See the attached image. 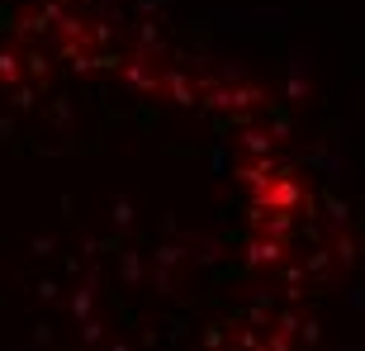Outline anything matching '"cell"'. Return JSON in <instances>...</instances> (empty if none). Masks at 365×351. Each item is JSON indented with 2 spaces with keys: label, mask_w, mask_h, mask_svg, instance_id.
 Wrapping results in <instances>:
<instances>
[{
  "label": "cell",
  "mask_w": 365,
  "mask_h": 351,
  "mask_svg": "<svg viewBox=\"0 0 365 351\" xmlns=\"http://www.w3.org/2000/svg\"><path fill=\"white\" fill-rule=\"evenodd\" d=\"M152 261H157V266H166V270H176L180 261H190V252L180 243H162V247H152Z\"/></svg>",
  "instance_id": "4fadbf2b"
},
{
  "label": "cell",
  "mask_w": 365,
  "mask_h": 351,
  "mask_svg": "<svg viewBox=\"0 0 365 351\" xmlns=\"http://www.w3.org/2000/svg\"><path fill=\"white\" fill-rule=\"evenodd\" d=\"M223 76H228V86H237V81H242V62H228V67H223Z\"/></svg>",
  "instance_id": "836d02e7"
},
{
  "label": "cell",
  "mask_w": 365,
  "mask_h": 351,
  "mask_svg": "<svg viewBox=\"0 0 365 351\" xmlns=\"http://www.w3.org/2000/svg\"><path fill=\"white\" fill-rule=\"evenodd\" d=\"M133 218H138V209H133L128 195H114V200H109V223H114V233H133Z\"/></svg>",
  "instance_id": "30bf717a"
},
{
  "label": "cell",
  "mask_w": 365,
  "mask_h": 351,
  "mask_svg": "<svg viewBox=\"0 0 365 351\" xmlns=\"http://www.w3.org/2000/svg\"><path fill=\"white\" fill-rule=\"evenodd\" d=\"M157 48H162L157 24H138V53H157Z\"/></svg>",
  "instance_id": "ffe728a7"
},
{
  "label": "cell",
  "mask_w": 365,
  "mask_h": 351,
  "mask_svg": "<svg viewBox=\"0 0 365 351\" xmlns=\"http://www.w3.org/2000/svg\"><path fill=\"white\" fill-rule=\"evenodd\" d=\"M323 218L332 223V228H346V218H351V204L341 200V195H332V190H327V195H323Z\"/></svg>",
  "instance_id": "7c38bea8"
},
{
  "label": "cell",
  "mask_w": 365,
  "mask_h": 351,
  "mask_svg": "<svg viewBox=\"0 0 365 351\" xmlns=\"http://www.w3.org/2000/svg\"><path fill=\"white\" fill-rule=\"evenodd\" d=\"M24 62H29V71H34V76H38V86L48 81V57H43V53H29Z\"/></svg>",
  "instance_id": "484cf974"
},
{
  "label": "cell",
  "mask_w": 365,
  "mask_h": 351,
  "mask_svg": "<svg viewBox=\"0 0 365 351\" xmlns=\"http://www.w3.org/2000/svg\"><path fill=\"white\" fill-rule=\"evenodd\" d=\"M332 252H337L341 266H351V261H356V238H351V233H341L337 243H332Z\"/></svg>",
  "instance_id": "7402d4cb"
},
{
  "label": "cell",
  "mask_w": 365,
  "mask_h": 351,
  "mask_svg": "<svg viewBox=\"0 0 365 351\" xmlns=\"http://www.w3.org/2000/svg\"><path fill=\"white\" fill-rule=\"evenodd\" d=\"M53 252H57V238H48V233H38L29 243V257H53Z\"/></svg>",
  "instance_id": "603a6c76"
},
{
  "label": "cell",
  "mask_w": 365,
  "mask_h": 351,
  "mask_svg": "<svg viewBox=\"0 0 365 351\" xmlns=\"http://www.w3.org/2000/svg\"><path fill=\"white\" fill-rule=\"evenodd\" d=\"M261 109L271 114V128H266V133H271L275 143H284V138H294V133H299V119H294V109H280L275 100H266Z\"/></svg>",
  "instance_id": "8992f818"
},
{
  "label": "cell",
  "mask_w": 365,
  "mask_h": 351,
  "mask_svg": "<svg viewBox=\"0 0 365 351\" xmlns=\"http://www.w3.org/2000/svg\"><path fill=\"white\" fill-rule=\"evenodd\" d=\"M152 285H157V295H171V290H176V280H171L166 266H152Z\"/></svg>",
  "instance_id": "cb8c5ba5"
},
{
  "label": "cell",
  "mask_w": 365,
  "mask_h": 351,
  "mask_svg": "<svg viewBox=\"0 0 365 351\" xmlns=\"http://www.w3.org/2000/svg\"><path fill=\"white\" fill-rule=\"evenodd\" d=\"M204 347H209V351H218V347H223V327H209V332H204Z\"/></svg>",
  "instance_id": "f1b7e54d"
},
{
  "label": "cell",
  "mask_w": 365,
  "mask_h": 351,
  "mask_svg": "<svg viewBox=\"0 0 365 351\" xmlns=\"http://www.w3.org/2000/svg\"><path fill=\"white\" fill-rule=\"evenodd\" d=\"M62 34H67V39H81V19H71V14H67V19H62Z\"/></svg>",
  "instance_id": "d6a6232c"
},
{
  "label": "cell",
  "mask_w": 365,
  "mask_h": 351,
  "mask_svg": "<svg viewBox=\"0 0 365 351\" xmlns=\"http://www.w3.org/2000/svg\"><path fill=\"white\" fill-rule=\"evenodd\" d=\"M34 295H38V299H57V280H38V285H34Z\"/></svg>",
  "instance_id": "4dcf8cb0"
},
{
  "label": "cell",
  "mask_w": 365,
  "mask_h": 351,
  "mask_svg": "<svg viewBox=\"0 0 365 351\" xmlns=\"http://www.w3.org/2000/svg\"><path fill=\"white\" fill-rule=\"evenodd\" d=\"M157 233H166V238L176 233V209H166V214H162V223H157Z\"/></svg>",
  "instance_id": "1f68e13d"
},
{
  "label": "cell",
  "mask_w": 365,
  "mask_h": 351,
  "mask_svg": "<svg viewBox=\"0 0 365 351\" xmlns=\"http://www.w3.org/2000/svg\"><path fill=\"white\" fill-rule=\"evenodd\" d=\"M162 86H166V95H171V105H180V109H195V105H200V95H195V86H190V76L180 67L162 71Z\"/></svg>",
  "instance_id": "5b68a950"
},
{
  "label": "cell",
  "mask_w": 365,
  "mask_h": 351,
  "mask_svg": "<svg viewBox=\"0 0 365 351\" xmlns=\"http://www.w3.org/2000/svg\"><path fill=\"white\" fill-rule=\"evenodd\" d=\"M0 143H14V123L10 119H0Z\"/></svg>",
  "instance_id": "74e56055"
},
{
  "label": "cell",
  "mask_w": 365,
  "mask_h": 351,
  "mask_svg": "<svg viewBox=\"0 0 365 351\" xmlns=\"http://www.w3.org/2000/svg\"><path fill=\"white\" fill-rule=\"evenodd\" d=\"M10 105L14 109H34L38 105V86H10Z\"/></svg>",
  "instance_id": "ac0fdd59"
},
{
  "label": "cell",
  "mask_w": 365,
  "mask_h": 351,
  "mask_svg": "<svg viewBox=\"0 0 365 351\" xmlns=\"http://www.w3.org/2000/svg\"><path fill=\"white\" fill-rule=\"evenodd\" d=\"M284 100H289V105H299V100H309V76H304V67L284 76Z\"/></svg>",
  "instance_id": "2e32d148"
},
{
  "label": "cell",
  "mask_w": 365,
  "mask_h": 351,
  "mask_svg": "<svg viewBox=\"0 0 365 351\" xmlns=\"http://www.w3.org/2000/svg\"><path fill=\"white\" fill-rule=\"evenodd\" d=\"M327 266H332V247H309V257H304V270L309 275H327Z\"/></svg>",
  "instance_id": "5bb4252c"
},
{
  "label": "cell",
  "mask_w": 365,
  "mask_h": 351,
  "mask_svg": "<svg viewBox=\"0 0 365 351\" xmlns=\"http://www.w3.org/2000/svg\"><path fill=\"white\" fill-rule=\"evenodd\" d=\"M57 209H62V218L71 223V214H76V200H71V195H62V200H57Z\"/></svg>",
  "instance_id": "e575fe53"
},
{
  "label": "cell",
  "mask_w": 365,
  "mask_h": 351,
  "mask_svg": "<svg viewBox=\"0 0 365 351\" xmlns=\"http://www.w3.org/2000/svg\"><path fill=\"white\" fill-rule=\"evenodd\" d=\"M261 238H275V243L294 247V238H299V218H294V214H284V209H271V214H266V223H261Z\"/></svg>",
  "instance_id": "277c9868"
},
{
  "label": "cell",
  "mask_w": 365,
  "mask_h": 351,
  "mask_svg": "<svg viewBox=\"0 0 365 351\" xmlns=\"http://www.w3.org/2000/svg\"><path fill=\"white\" fill-rule=\"evenodd\" d=\"M91 309H95V290H91V285H81V290L71 295L67 313H71V318H81V323H86V318H91Z\"/></svg>",
  "instance_id": "9a60e30c"
},
{
  "label": "cell",
  "mask_w": 365,
  "mask_h": 351,
  "mask_svg": "<svg viewBox=\"0 0 365 351\" xmlns=\"http://www.w3.org/2000/svg\"><path fill=\"white\" fill-rule=\"evenodd\" d=\"M271 100V95L261 91V86H252V81H237L232 86V109H261Z\"/></svg>",
  "instance_id": "8fae6325"
},
{
  "label": "cell",
  "mask_w": 365,
  "mask_h": 351,
  "mask_svg": "<svg viewBox=\"0 0 365 351\" xmlns=\"http://www.w3.org/2000/svg\"><path fill=\"white\" fill-rule=\"evenodd\" d=\"M247 200L261 204V209H284V214H299V209H304V200H309V190L299 185L294 176H275L261 195H247Z\"/></svg>",
  "instance_id": "6da1fadb"
},
{
  "label": "cell",
  "mask_w": 365,
  "mask_h": 351,
  "mask_svg": "<svg viewBox=\"0 0 365 351\" xmlns=\"http://www.w3.org/2000/svg\"><path fill=\"white\" fill-rule=\"evenodd\" d=\"M275 323H280V332H284V337H289V332H294V327H299V313L280 309V313H275Z\"/></svg>",
  "instance_id": "83f0119b"
},
{
  "label": "cell",
  "mask_w": 365,
  "mask_h": 351,
  "mask_svg": "<svg viewBox=\"0 0 365 351\" xmlns=\"http://www.w3.org/2000/svg\"><path fill=\"white\" fill-rule=\"evenodd\" d=\"M228 176L247 190V195H261V190L275 180V157H257V162H242L237 171H228Z\"/></svg>",
  "instance_id": "3957f363"
},
{
  "label": "cell",
  "mask_w": 365,
  "mask_h": 351,
  "mask_svg": "<svg viewBox=\"0 0 365 351\" xmlns=\"http://www.w3.org/2000/svg\"><path fill=\"white\" fill-rule=\"evenodd\" d=\"M123 86L128 91H143V95H157V81H152V71H148V53H138V62L123 67Z\"/></svg>",
  "instance_id": "ba28073f"
},
{
  "label": "cell",
  "mask_w": 365,
  "mask_h": 351,
  "mask_svg": "<svg viewBox=\"0 0 365 351\" xmlns=\"http://www.w3.org/2000/svg\"><path fill=\"white\" fill-rule=\"evenodd\" d=\"M237 143H242L247 157H275V138L266 133V128H257V123H252V128H242V133H237Z\"/></svg>",
  "instance_id": "9c48e42d"
},
{
  "label": "cell",
  "mask_w": 365,
  "mask_h": 351,
  "mask_svg": "<svg viewBox=\"0 0 365 351\" xmlns=\"http://www.w3.org/2000/svg\"><path fill=\"white\" fill-rule=\"evenodd\" d=\"M119 280L128 290H143V247H119Z\"/></svg>",
  "instance_id": "52a82bcc"
},
{
  "label": "cell",
  "mask_w": 365,
  "mask_h": 351,
  "mask_svg": "<svg viewBox=\"0 0 365 351\" xmlns=\"http://www.w3.org/2000/svg\"><path fill=\"white\" fill-rule=\"evenodd\" d=\"M81 252L86 257H100V238H95V233H81Z\"/></svg>",
  "instance_id": "f546056e"
},
{
  "label": "cell",
  "mask_w": 365,
  "mask_h": 351,
  "mask_svg": "<svg viewBox=\"0 0 365 351\" xmlns=\"http://www.w3.org/2000/svg\"><path fill=\"white\" fill-rule=\"evenodd\" d=\"M0 81L19 86V57H14V53H0Z\"/></svg>",
  "instance_id": "44dd1931"
},
{
  "label": "cell",
  "mask_w": 365,
  "mask_h": 351,
  "mask_svg": "<svg viewBox=\"0 0 365 351\" xmlns=\"http://www.w3.org/2000/svg\"><path fill=\"white\" fill-rule=\"evenodd\" d=\"M81 337H86V347H95V342L105 337V323H100V318H86V323H81Z\"/></svg>",
  "instance_id": "d4e9b609"
},
{
  "label": "cell",
  "mask_w": 365,
  "mask_h": 351,
  "mask_svg": "<svg viewBox=\"0 0 365 351\" xmlns=\"http://www.w3.org/2000/svg\"><path fill=\"white\" fill-rule=\"evenodd\" d=\"M284 252H289L284 243H275V238H261V233H252V238H247V247H242V266H247V270L280 266Z\"/></svg>",
  "instance_id": "7a4b0ae2"
},
{
  "label": "cell",
  "mask_w": 365,
  "mask_h": 351,
  "mask_svg": "<svg viewBox=\"0 0 365 351\" xmlns=\"http://www.w3.org/2000/svg\"><path fill=\"white\" fill-rule=\"evenodd\" d=\"M71 119H76V109H71L67 95H62V100H53V109H48V123H53V128H67Z\"/></svg>",
  "instance_id": "e0dca14e"
},
{
  "label": "cell",
  "mask_w": 365,
  "mask_h": 351,
  "mask_svg": "<svg viewBox=\"0 0 365 351\" xmlns=\"http://www.w3.org/2000/svg\"><path fill=\"white\" fill-rule=\"evenodd\" d=\"M209 171H214V176H228V152H223V148L209 152Z\"/></svg>",
  "instance_id": "4316f807"
},
{
  "label": "cell",
  "mask_w": 365,
  "mask_h": 351,
  "mask_svg": "<svg viewBox=\"0 0 365 351\" xmlns=\"http://www.w3.org/2000/svg\"><path fill=\"white\" fill-rule=\"evenodd\" d=\"M34 337H38V347H48V342H53V327L38 323V327H34Z\"/></svg>",
  "instance_id": "d590c367"
},
{
  "label": "cell",
  "mask_w": 365,
  "mask_h": 351,
  "mask_svg": "<svg viewBox=\"0 0 365 351\" xmlns=\"http://www.w3.org/2000/svg\"><path fill=\"white\" fill-rule=\"evenodd\" d=\"M62 270H67V275H76V270H81V261L71 257V252H62Z\"/></svg>",
  "instance_id": "8d00e7d4"
},
{
  "label": "cell",
  "mask_w": 365,
  "mask_h": 351,
  "mask_svg": "<svg viewBox=\"0 0 365 351\" xmlns=\"http://www.w3.org/2000/svg\"><path fill=\"white\" fill-rule=\"evenodd\" d=\"M280 280L289 285V290H304V280H309V270L299 266V261H280Z\"/></svg>",
  "instance_id": "d6986e66"
}]
</instances>
